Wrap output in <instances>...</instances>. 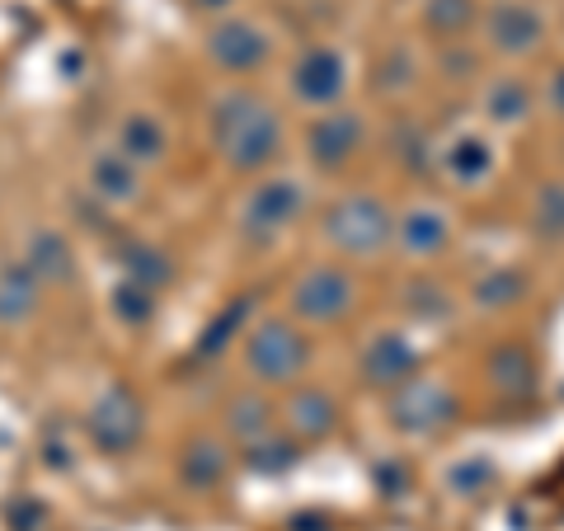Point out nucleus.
<instances>
[{
    "label": "nucleus",
    "mask_w": 564,
    "mask_h": 531,
    "mask_svg": "<svg viewBox=\"0 0 564 531\" xmlns=\"http://www.w3.org/2000/svg\"><path fill=\"white\" fill-rule=\"evenodd\" d=\"M325 240L344 254H377L386 240H395V217L372 193H348L325 212Z\"/></svg>",
    "instance_id": "obj_2"
},
{
    "label": "nucleus",
    "mask_w": 564,
    "mask_h": 531,
    "mask_svg": "<svg viewBox=\"0 0 564 531\" xmlns=\"http://www.w3.org/2000/svg\"><path fill=\"white\" fill-rule=\"evenodd\" d=\"M296 212H302V188H296L292 180H269V184H259L250 198H245L240 226H245V236L269 240V236L282 231V226L296 221Z\"/></svg>",
    "instance_id": "obj_8"
},
{
    "label": "nucleus",
    "mask_w": 564,
    "mask_h": 531,
    "mask_svg": "<svg viewBox=\"0 0 564 531\" xmlns=\"http://www.w3.org/2000/svg\"><path fill=\"white\" fill-rule=\"evenodd\" d=\"M245 315H250V301H231V306H226L217 321L203 329V339H198V353H203V358H217V353L236 339L240 325H245Z\"/></svg>",
    "instance_id": "obj_26"
},
{
    "label": "nucleus",
    "mask_w": 564,
    "mask_h": 531,
    "mask_svg": "<svg viewBox=\"0 0 564 531\" xmlns=\"http://www.w3.org/2000/svg\"><path fill=\"white\" fill-rule=\"evenodd\" d=\"M39 273L29 263H6L0 269V325H20L39 306Z\"/></svg>",
    "instance_id": "obj_16"
},
{
    "label": "nucleus",
    "mask_w": 564,
    "mask_h": 531,
    "mask_svg": "<svg viewBox=\"0 0 564 531\" xmlns=\"http://www.w3.org/2000/svg\"><path fill=\"white\" fill-rule=\"evenodd\" d=\"M532 231L541 240H564V184H541L532 198Z\"/></svg>",
    "instance_id": "obj_25"
},
{
    "label": "nucleus",
    "mask_w": 564,
    "mask_h": 531,
    "mask_svg": "<svg viewBox=\"0 0 564 531\" xmlns=\"http://www.w3.org/2000/svg\"><path fill=\"white\" fill-rule=\"evenodd\" d=\"M207 52L226 71H254V66H263V57H269V39L245 20H226L207 33Z\"/></svg>",
    "instance_id": "obj_13"
},
{
    "label": "nucleus",
    "mask_w": 564,
    "mask_h": 531,
    "mask_svg": "<svg viewBox=\"0 0 564 531\" xmlns=\"http://www.w3.org/2000/svg\"><path fill=\"white\" fill-rule=\"evenodd\" d=\"M404 301H410V311H414V315H447V292H443V288H433L429 278L414 282V288L404 292Z\"/></svg>",
    "instance_id": "obj_33"
},
{
    "label": "nucleus",
    "mask_w": 564,
    "mask_h": 531,
    "mask_svg": "<svg viewBox=\"0 0 564 531\" xmlns=\"http://www.w3.org/2000/svg\"><path fill=\"white\" fill-rule=\"evenodd\" d=\"M485 39L494 52H503V57H532L545 43V14L532 0H499V6L485 14Z\"/></svg>",
    "instance_id": "obj_5"
},
{
    "label": "nucleus",
    "mask_w": 564,
    "mask_h": 531,
    "mask_svg": "<svg viewBox=\"0 0 564 531\" xmlns=\"http://www.w3.org/2000/svg\"><path fill=\"white\" fill-rule=\"evenodd\" d=\"M245 367H250L259 381H269V386L302 377L306 339L288 321H263V325H254L250 339H245Z\"/></svg>",
    "instance_id": "obj_3"
},
{
    "label": "nucleus",
    "mask_w": 564,
    "mask_h": 531,
    "mask_svg": "<svg viewBox=\"0 0 564 531\" xmlns=\"http://www.w3.org/2000/svg\"><path fill=\"white\" fill-rule=\"evenodd\" d=\"M414 80V62H410V52H386V62L377 71V90H404V85Z\"/></svg>",
    "instance_id": "obj_32"
},
{
    "label": "nucleus",
    "mask_w": 564,
    "mask_h": 531,
    "mask_svg": "<svg viewBox=\"0 0 564 531\" xmlns=\"http://www.w3.org/2000/svg\"><path fill=\"white\" fill-rule=\"evenodd\" d=\"M118 141H122V155L137 165H155L165 155V128L155 122L151 113H132L128 122L118 128Z\"/></svg>",
    "instance_id": "obj_18"
},
{
    "label": "nucleus",
    "mask_w": 564,
    "mask_h": 531,
    "mask_svg": "<svg viewBox=\"0 0 564 531\" xmlns=\"http://www.w3.org/2000/svg\"><path fill=\"white\" fill-rule=\"evenodd\" d=\"M226 423H231V433L259 442L269 433V404H263V395H236L231 410H226Z\"/></svg>",
    "instance_id": "obj_27"
},
{
    "label": "nucleus",
    "mask_w": 564,
    "mask_h": 531,
    "mask_svg": "<svg viewBox=\"0 0 564 531\" xmlns=\"http://www.w3.org/2000/svg\"><path fill=\"white\" fill-rule=\"evenodd\" d=\"M39 518H43V508H39V503H24V512H20V508H14V512H10V522H14V527H20V531H29V527H33V522H39Z\"/></svg>",
    "instance_id": "obj_35"
},
{
    "label": "nucleus",
    "mask_w": 564,
    "mask_h": 531,
    "mask_svg": "<svg viewBox=\"0 0 564 531\" xmlns=\"http://www.w3.org/2000/svg\"><path fill=\"white\" fill-rule=\"evenodd\" d=\"M180 475H184L193 489L221 485V475H226V456H221V447H217V442H207V437L188 442L184 456H180Z\"/></svg>",
    "instance_id": "obj_21"
},
{
    "label": "nucleus",
    "mask_w": 564,
    "mask_h": 531,
    "mask_svg": "<svg viewBox=\"0 0 564 531\" xmlns=\"http://www.w3.org/2000/svg\"><path fill=\"white\" fill-rule=\"evenodd\" d=\"M470 14H475L470 0H429V24L437 33H462L470 24Z\"/></svg>",
    "instance_id": "obj_29"
},
{
    "label": "nucleus",
    "mask_w": 564,
    "mask_h": 531,
    "mask_svg": "<svg viewBox=\"0 0 564 531\" xmlns=\"http://www.w3.org/2000/svg\"><path fill=\"white\" fill-rule=\"evenodd\" d=\"M24 263H29V269L39 273L43 282H66L70 269H76V259H70V245H66L57 231H39V236H33Z\"/></svg>",
    "instance_id": "obj_19"
},
{
    "label": "nucleus",
    "mask_w": 564,
    "mask_h": 531,
    "mask_svg": "<svg viewBox=\"0 0 564 531\" xmlns=\"http://www.w3.org/2000/svg\"><path fill=\"white\" fill-rule=\"evenodd\" d=\"M475 306H485V311H503V306H513V301L527 292V278L518 269H489L475 278Z\"/></svg>",
    "instance_id": "obj_24"
},
{
    "label": "nucleus",
    "mask_w": 564,
    "mask_h": 531,
    "mask_svg": "<svg viewBox=\"0 0 564 531\" xmlns=\"http://www.w3.org/2000/svg\"><path fill=\"white\" fill-rule=\"evenodd\" d=\"M113 306H118L122 321H132V325H147L151 315H155L151 292H147V288H137V282H122V288L113 292Z\"/></svg>",
    "instance_id": "obj_30"
},
{
    "label": "nucleus",
    "mask_w": 564,
    "mask_h": 531,
    "mask_svg": "<svg viewBox=\"0 0 564 531\" xmlns=\"http://www.w3.org/2000/svg\"><path fill=\"white\" fill-rule=\"evenodd\" d=\"M306 147H311V161L321 170H344L352 161V151L362 147V118L348 113V109H334L325 118H315Z\"/></svg>",
    "instance_id": "obj_11"
},
{
    "label": "nucleus",
    "mask_w": 564,
    "mask_h": 531,
    "mask_svg": "<svg viewBox=\"0 0 564 531\" xmlns=\"http://www.w3.org/2000/svg\"><path fill=\"white\" fill-rule=\"evenodd\" d=\"M90 437H95V447L99 452H128L132 442L141 437V410H137V400L128 391H104L95 400V410H90Z\"/></svg>",
    "instance_id": "obj_9"
},
{
    "label": "nucleus",
    "mask_w": 564,
    "mask_h": 531,
    "mask_svg": "<svg viewBox=\"0 0 564 531\" xmlns=\"http://www.w3.org/2000/svg\"><path fill=\"white\" fill-rule=\"evenodd\" d=\"M395 245L414 259H429L447 245V212L433 203H414L395 217Z\"/></svg>",
    "instance_id": "obj_14"
},
{
    "label": "nucleus",
    "mask_w": 564,
    "mask_h": 531,
    "mask_svg": "<svg viewBox=\"0 0 564 531\" xmlns=\"http://www.w3.org/2000/svg\"><path fill=\"white\" fill-rule=\"evenodd\" d=\"M541 99H545V109H551L555 118H564V62L545 76V90H541Z\"/></svg>",
    "instance_id": "obj_34"
},
{
    "label": "nucleus",
    "mask_w": 564,
    "mask_h": 531,
    "mask_svg": "<svg viewBox=\"0 0 564 531\" xmlns=\"http://www.w3.org/2000/svg\"><path fill=\"white\" fill-rule=\"evenodd\" d=\"M90 188L104 203H128L137 198V165L122 151H99L90 161Z\"/></svg>",
    "instance_id": "obj_17"
},
{
    "label": "nucleus",
    "mask_w": 564,
    "mask_h": 531,
    "mask_svg": "<svg viewBox=\"0 0 564 531\" xmlns=\"http://www.w3.org/2000/svg\"><path fill=\"white\" fill-rule=\"evenodd\" d=\"M193 6H203V10H226L231 0H193Z\"/></svg>",
    "instance_id": "obj_36"
},
{
    "label": "nucleus",
    "mask_w": 564,
    "mask_h": 531,
    "mask_svg": "<svg viewBox=\"0 0 564 531\" xmlns=\"http://www.w3.org/2000/svg\"><path fill=\"white\" fill-rule=\"evenodd\" d=\"M494 147L480 137V132H456L452 141L437 147V170L447 174L456 188H480L489 174H494Z\"/></svg>",
    "instance_id": "obj_12"
},
{
    "label": "nucleus",
    "mask_w": 564,
    "mask_h": 531,
    "mask_svg": "<svg viewBox=\"0 0 564 531\" xmlns=\"http://www.w3.org/2000/svg\"><path fill=\"white\" fill-rule=\"evenodd\" d=\"M122 263H128V282H137V288H147V292L165 288V282L174 278L170 254H165V250H155V245H141V240L122 250Z\"/></svg>",
    "instance_id": "obj_22"
},
{
    "label": "nucleus",
    "mask_w": 564,
    "mask_h": 531,
    "mask_svg": "<svg viewBox=\"0 0 564 531\" xmlns=\"http://www.w3.org/2000/svg\"><path fill=\"white\" fill-rule=\"evenodd\" d=\"M452 414H456V395L437 377H419V381L395 386L391 419L404 433H433V429H443Z\"/></svg>",
    "instance_id": "obj_6"
},
{
    "label": "nucleus",
    "mask_w": 564,
    "mask_h": 531,
    "mask_svg": "<svg viewBox=\"0 0 564 531\" xmlns=\"http://www.w3.org/2000/svg\"><path fill=\"white\" fill-rule=\"evenodd\" d=\"M489 381L499 386V391H527V386L536 381V367L518 344H503L489 353Z\"/></svg>",
    "instance_id": "obj_23"
},
{
    "label": "nucleus",
    "mask_w": 564,
    "mask_h": 531,
    "mask_svg": "<svg viewBox=\"0 0 564 531\" xmlns=\"http://www.w3.org/2000/svg\"><path fill=\"white\" fill-rule=\"evenodd\" d=\"M414 367H419V353H414V344L404 339V334H395V329H381V334H372V344H367L362 353H358V371L372 386H404L414 377Z\"/></svg>",
    "instance_id": "obj_10"
},
{
    "label": "nucleus",
    "mask_w": 564,
    "mask_h": 531,
    "mask_svg": "<svg viewBox=\"0 0 564 531\" xmlns=\"http://www.w3.org/2000/svg\"><path fill=\"white\" fill-rule=\"evenodd\" d=\"M292 311L311 325H334L352 311V278L344 269H329V263H315L296 278L292 288Z\"/></svg>",
    "instance_id": "obj_4"
},
{
    "label": "nucleus",
    "mask_w": 564,
    "mask_h": 531,
    "mask_svg": "<svg viewBox=\"0 0 564 531\" xmlns=\"http://www.w3.org/2000/svg\"><path fill=\"white\" fill-rule=\"evenodd\" d=\"M452 489L456 494H480L485 485H494V466L485 462V456H470V462H462V466H452Z\"/></svg>",
    "instance_id": "obj_31"
},
{
    "label": "nucleus",
    "mask_w": 564,
    "mask_h": 531,
    "mask_svg": "<svg viewBox=\"0 0 564 531\" xmlns=\"http://www.w3.org/2000/svg\"><path fill=\"white\" fill-rule=\"evenodd\" d=\"M480 109H485L489 122H499V128H522L536 109V90L522 76H499V80L485 85Z\"/></svg>",
    "instance_id": "obj_15"
},
{
    "label": "nucleus",
    "mask_w": 564,
    "mask_h": 531,
    "mask_svg": "<svg viewBox=\"0 0 564 531\" xmlns=\"http://www.w3.org/2000/svg\"><path fill=\"white\" fill-rule=\"evenodd\" d=\"M348 90V62L334 47H306L292 66V95L311 109H329Z\"/></svg>",
    "instance_id": "obj_7"
},
{
    "label": "nucleus",
    "mask_w": 564,
    "mask_h": 531,
    "mask_svg": "<svg viewBox=\"0 0 564 531\" xmlns=\"http://www.w3.org/2000/svg\"><path fill=\"white\" fill-rule=\"evenodd\" d=\"M292 462H296V447L282 437H259V442H250V452H245V466L259 470V475H278Z\"/></svg>",
    "instance_id": "obj_28"
},
{
    "label": "nucleus",
    "mask_w": 564,
    "mask_h": 531,
    "mask_svg": "<svg viewBox=\"0 0 564 531\" xmlns=\"http://www.w3.org/2000/svg\"><path fill=\"white\" fill-rule=\"evenodd\" d=\"M212 132H217L226 161L236 170H263L282 147V118L254 95H226L212 109Z\"/></svg>",
    "instance_id": "obj_1"
},
{
    "label": "nucleus",
    "mask_w": 564,
    "mask_h": 531,
    "mask_svg": "<svg viewBox=\"0 0 564 531\" xmlns=\"http://www.w3.org/2000/svg\"><path fill=\"white\" fill-rule=\"evenodd\" d=\"M288 423L302 437H325L334 429V400L325 391H296L288 400Z\"/></svg>",
    "instance_id": "obj_20"
}]
</instances>
